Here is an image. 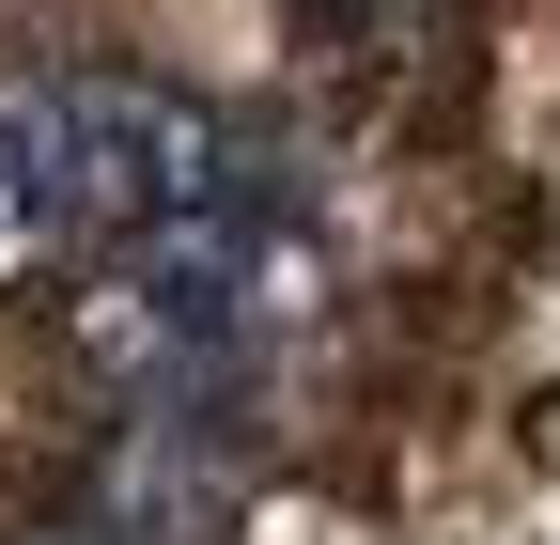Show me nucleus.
Segmentation results:
<instances>
[{
    "label": "nucleus",
    "instance_id": "1",
    "mask_svg": "<svg viewBox=\"0 0 560 545\" xmlns=\"http://www.w3.org/2000/svg\"><path fill=\"white\" fill-rule=\"evenodd\" d=\"M0 250H47V109H0Z\"/></svg>",
    "mask_w": 560,
    "mask_h": 545
},
{
    "label": "nucleus",
    "instance_id": "2",
    "mask_svg": "<svg viewBox=\"0 0 560 545\" xmlns=\"http://www.w3.org/2000/svg\"><path fill=\"white\" fill-rule=\"evenodd\" d=\"M16 545H125V530H109V514H79V530H16Z\"/></svg>",
    "mask_w": 560,
    "mask_h": 545
}]
</instances>
